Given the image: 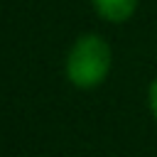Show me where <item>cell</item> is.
Wrapping results in <instances>:
<instances>
[{"mask_svg":"<svg viewBox=\"0 0 157 157\" xmlns=\"http://www.w3.org/2000/svg\"><path fill=\"white\" fill-rule=\"evenodd\" d=\"M96 12L108 22H125L137 10V0H91Z\"/></svg>","mask_w":157,"mask_h":157,"instance_id":"2","label":"cell"},{"mask_svg":"<svg viewBox=\"0 0 157 157\" xmlns=\"http://www.w3.org/2000/svg\"><path fill=\"white\" fill-rule=\"evenodd\" d=\"M110 64H113L110 44L98 34H83L71 44L66 54V78L71 86L91 91L108 78Z\"/></svg>","mask_w":157,"mask_h":157,"instance_id":"1","label":"cell"},{"mask_svg":"<svg viewBox=\"0 0 157 157\" xmlns=\"http://www.w3.org/2000/svg\"><path fill=\"white\" fill-rule=\"evenodd\" d=\"M147 105H150V113H152V118L157 120V78L150 83V88H147Z\"/></svg>","mask_w":157,"mask_h":157,"instance_id":"3","label":"cell"}]
</instances>
